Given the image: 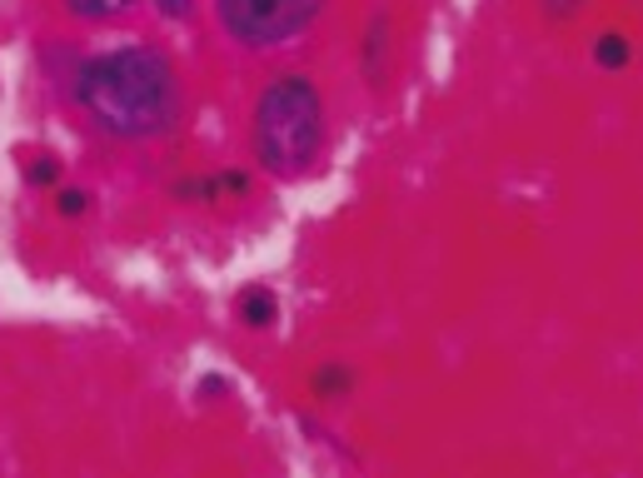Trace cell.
Returning a JSON list of instances; mask_svg holds the SVG:
<instances>
[{
	"instance_id": "6da1fadb",
	"label": "cell",
	"mask_w": 643,
	"mask_h": 478,
	"mask_svg": "<svg viewBox=\"0 0 643 478\" xmlns=\"http://www.w3.org/2000/svg\"><path fill=\"white\" fill-rule=\"evenodd\" d=\"M76 95L100 130L121 135V140L155 135L174 120V76L165 55L145 50V45H121V50L86 60Z\"/></svg>"
},
{
	"instance_id": "7a4b0ae2",
	"label": "cell",
	"mask_w": 643,
	"mask_h": 478,
	"mask_svg": "<svg viewBox=\"0 0 643 478\" xmlns=\"http://www.w3.org/2000/svg\"><path fill=\"white\" fill-rule=\"evenodd\" d=\"M325 145V105L305 76H284L255 105V155L270 174H300Z\"/></svg>"
},
{
	"instance_id": "3957f363",
	"label": "cell",
	"mask_w": 643,
	"mask_h": 478,
	"mask_svg": "<svg viewBox=\"0 0 643 478\" xmlns=\"http://www.w3.org/2000/svg\"><path fill=\"white\" fill-rule=\"evenodd\" d=\"M215 5L240 45H280L305 31L325 0H215Z\"/></svg>"
},
{
	"instance_id": "277c9868",
	"label": "cell",
	"mask_w": 643,
	"mask_h": 478,
	"mask_svg": "<svg viewBox=\"0 0 643 478\" xmlns=\"http://www.w3.org/2000/svg\"><path fill=\"white\" fill-rule=\"evenodd\" d=\"M240 315L250 319L255 329L270 325V319H274V294H270V289H250V294L240 299Z\"/></svg>"
},
{
	"instance_id": "5b68a950",
	"label": "cell",
	"mask_w": 643,
	"mask_h": 478,
	"mask_svg": "<svg viewBox=\"0 0 643 478\" xmlns=\"http://www.w3.org/2000/svg\"><path fill=\"white\" fill-rule=\"evenodd\" d=\"M76 15H86V21H110V15H121L131 0H66Z\"/></svg>"
},
{
	"instance_id": "8992f818",
	"label": "cell",
	"mask_w": 643,
	"mask_h": 478,
	"mask_svg": "<svg viewBox=\"0 0 643 478\" xmlns=\"http://www.w3.org/2000/svg\"><path fill=\"white\" fill-rule=\"evenodd\" d=\"M594 60H599V66H609V70L629 66V41H623V35H603V41L594 45Z\"/></svg>"
},
{
	"instance_id": "52a82bcc",
	"label": "cell",
	"mask_w": 643,
	"mask_h": 478,
	"mask_svg": "<svg viewBox=\"0 0 643 478\" xmlns=\"http://www.w3.org/2000/svg\"><path fill=\"white\" fill-rule=\"evenodd\" d=\"M315 389H319V394H345V389H349V374H345V369L315 374Z\"/></svg>"
},
{
	"instance_id": "ba28073f",
	"label": "cell",
	"mask_w": 643,
	"mask_h": 478,
	"mask_svg": "<svg viewBox=\"0 0 643 478\" xmlns=\"http://www.w3.org/2000/svg\"><path fill=\"white\" fill-rule=\"evenodd\" d=\"M190 5H195V0H155V11H160V15H170V21L190 15Z\"/></svg>"
},
{
	"instance_id": "9c48e42d",
	"label": "cell",
	"mask_w": 643,
	"mask_h": 478,
	"mask_svg": "<svg viewBox=\"0 0 643 478\" xmlns=\"http://www.w3.org/2000/svg\"><path fill=\"white\" fill-rule=\"evenodd\" d=\"M60 209H66V215H80V209H86V195H80V190H66V195H60Z\"/></svg>"
},
{
	"instance_id": "30bf717a",
	"label": "cell",
	"mask_w": 643,
	"mask_h": 478,
	"mask_svg": "<svg viewBox=\"0 0 643 478\" xmlns=\"http://www.w3.org/2000/svg\"><path fill=\"white\" fill-rule=\"evenodd\" d=\"M574 5H578V0H549V11H554V15H559V11L568 15V11H574Z\"/></svg>"
}]
</instances>
